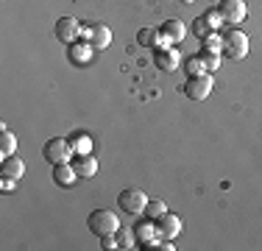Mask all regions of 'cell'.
<instances>
[{"label": "cell", "instance_id": "cell-9", "mask_svg": "<svg viewBox=\"0 0 262 251\" xmlns=\"http://www.w3.org/2000/svg\"><path fill=\"white\" fill-rule=\"evenodd\" d=\"M84 39L90 42V45L95 48V50H106V48L112 45V31L106 28L103 23H95L92 28L84 31Z\"/></svg>", "mask_w": 262, "mask_h": 251}, {"label": "cell", "instance_id": "cell-7", "mask_svg": "<svg viewBox=\"0 0 262 251\" xmlns=\"http://www.w3.org/2000/svg\"><path fill=\"white\" fill-rule=\"evenodd\" d=\"M53 34H56L59 42L70 45V42H78L81 36H84V28H81V23L76 20V17H61V20H56Z\"/></svg>", "mask_w": 262, "mask_h": 251}, {"label": "cell", "instance_id": "cell-16", "mask_svg": "<svg viewBox=\"0 0 262 251\" xmlns=\"http://www.w3.org/2000/svg\"><path fill=\"white\" fill-rule=\"evenodd\" d=\"M137 42H140L142 48H165L167 45V39L162 36V31H157V28H140L137 31Z\"/></svg>", "mask_w": 262, "mask_h": 251}, {"label": "cell", "instance_id": "cell-14", "mask_svg": "<svg viewBox=\"0 0 262 251\" xmlns=\"http://www.w3.org/2000/svg\"><path fill=\"white\" fill-rule=\"evenodd\" d=\"M73 168H76L78 179H92V176L98 173V159H95L92 154H76Z\"/></svg>", "mask_w": 262, "mask_h": 251}, {"label": "cell", "instance_id": "cell-20", "mask_svg": "<svg viewBox=\"0 0 262 251\" xmlns=\"http://www.w3.org/2000/svg\"><path fill=\"white\" fill-rule=\"evenodd\" d=\"M201 53H217V56L223 53V36H217V31L204 39V50H201Z\"/></svg>", "mask_w": 262, "mask_h": 251}, {"label": "cell", "instance_id": "cell-25", "mask_svg": "<svg viewBox=\"0 0 262 251\" xmlns=\"http://www.w3.org/2000/svg\"><path fill=\"white\" fill-rule=\"evenodd\" d=\"M204 17H207V20H209V25H212V28H221V25H226V23H223V17H221V11H217V9H212V11H207V14H204Z\"/></svg>", "mask_w": 262, "mask_h": 251}, {"label": "cell", "instance_id": "cell-11", "mask_svg": "<svg viewBox=\"0 0 262 251\" xmlns=\"http://www.w3.org/2000/svg\"><path fill=\"white\" fill-rule=\"evenodd\" d=\"M154 61H157V67L159 70H165V73H173V70H179V50L176 48H157V53H154Z\"/></svg>", "mask_w": 262, "mask_h": 251}, {"label": "cell", "instance_id": "cell-22", "mask_svg": "<svg viewBox=\"0 0 262 251\" xmlns=\"http://www.w3.org/2000/svg\"><path fill=\"white\" fill-rule=\"evenodd\" d=\"M145 212H148V218H154L157 221L159 215H165L167 212V206H165V201H159V198H154V201H148V206H145Z\"/></svg>", "mask_w": 262, "mask_h": 251}, {"label": "cell", "instance_id": "cell-4", "mask_svg": "<svg viewBox=\"0 0 262 251\" xmlns=\"http://www.w3.org/2000/svg\"><path fill=\"white\" fill-rule=\"evenodd\" d=\"M148 201L151 198H148L142 190H134V187H131V190H123L120 196H117V206H120L123 212H128V215H142L145 206H148Z\"/></svg>", "mask_w": 262, "mask_h": 251}, {"label": "cell", "instance_id": "cell-5", "mask_svg": "<svg viewBox=\"0 0 262 251\" xmlns=\"http://www.w3.org/2000/svg\"><path fill=\"white\" fill-rule=\"evenodd\" d=\"M217 11H221V17L226 25L240 28V23L246 20V14H248V6H246V0H221Z\"/></svg>", "mask_w": 262, "mask_h": 251}, {"label": "cell", "instance_id": "cell-8", "mask_svg": "<svg viewBox=\"0 0 262 251\" xmlns=\"http://www.w3.org/2000/svg\"><path fill=\"white\" fill-rule=\"evenodd\" d=\"M154 229H157V237H165V240H176V235L182 232V218H179V215H170V212H165V215L157 218Z\"/></svg>", "mask_w": 262, "mask_h": 251}, {"label": "cell", "instance_id": "cell-17", "mask_svg": "<svg viewBox=\"0 0 262 251\" xmlns=\"http://www.w3.org/2000/svg\"><path fill=\"white\" fill-rule=\"evenodd\" d=\"M67 140H70V145H73L76 154H92V140L84 134V131H76V134H70Z\"/></svg>", "mask_w": 262, "mask_h": 251}, {"label": "cell", "instance_id": "cell-28", "mask_svg": "<svg viewBox=\"0 0 262 251\" xmlns=\"http://www.w3.org/2000/svg\"><path fill=\"white\" fill-rule=\"evenodd\" d=\"M182 3H192V0H182Z\"/></svg>", "mask_w": 262, "mask_h": 251}, {"label": "cell", "instance_id": "cell-15", "mask_svg": "<svg viewBox=\"0 0 262 251\" xmlns=\"http://www.w3.org/2000/svg\"><path fill=\"white\" fill-rule=\"evenodd\" d=\"M76 179H78V173H76V168H73V162H61V165H53V181H56L59 187L76 184Z\"/></svg>", "mask_w": 262, "mask_h": 251}, {"label": "cell", "instance_id": "cell-26", "mask_svg": "<svg viewBox=\"0 0 262 251\" xmlns=\"http://www.w3.org/2000/svg\"><path fill=\"white\" fill-rule=\"evenodd\" d=\"M101 248H103V251H106V248H109V251H112V248H120V246H117V237H115V235L101 237Z\"/></svg>", "mask_w": 262, "mask_h": 251}, {"label": "cell", "instance_id": "cell-19", "mask_svg": "<svg viewBox=\"0 0 262 251\" xmlns=\"http://www.w3.org/2000/svg\"><path fill=\"white\" fill-rule=\"evenodd\" d=\"M115 237H117V246H120V248L137 246V235H134V229H126V226H120V229L115 232Z\"/></svg>", "mask_w": 262, "mask_h": 251}, {"label": "cell", "instance_id": "cell-3", "mask_svg": "<svg viewBox=\"0 0 262 251\" xmlns=\"http://www.w3.org/2000/svg\"><path fill=\"white\" fill-rule=\"evenodd\" d=\"M223 53L229 56V59L240 61L248 56V36L243 34L240 28H232L226 36H223Z\"/></svg>", "mask_w": 262, "mask_h": 251}, {"label": "cell", "instance_id": "cell-2", "mask_svg": "<svg viewBox=\"0 0 262 251\" xmlns=\"http://www.w3.org/2000/svg\"><path fill=\"white\" fill-rule=\"evenodd\" d=\"M42 156H45L51 165H61V162H70V156H76V151H73L70 140H64V137H53V140L45 142Z\"/></svg>", "mask_w": 262, "mask_h": 251}, {"label": "cell", "instance_id": "cell-23", "mask_svg": "<svg viewBox=\"0 0 262 251\" xmlns=\"http://www.w3.org/2000/svg\"><path fill=\"white\" fill-rule=\"evenodd\" d=\"M201 61H204V70H207L209 75L217 73V67H221V56L217 53H201Z\"/></svg>", "mask_w": 262, "mask_h": 251}, {"label": "cell", "instance_id": "cell-10", "mask_svg": "<svg viewBox=\"0 0 262 251\" xmlns=\"http://www.w3.org/2000/svg\"><path fill=\"white\" fill-rule=\"evenodd\" d=\"M92 48L90 42H70L67 45V59H70V65H76V67H84V65H90L92 61Z\"/></svg>", "mask_w": 262, "mask_h": 251}, {"label": "cell", "instance_id": "cell-12", "mask_svg": "<svg viewBox=\"0 0 262 251\" xmlns=\"http://www.w3.org/2000/svg\"><path fill=\"white\" fill-rule=\"evenodd\" d=\"M162 36L167 39V45H179V42H184V36H187V28H184V23L182 20H165L162 23Z\"/></svg>", "mask_w": 262, "mask_h": 251}, {"label": "cell", "instance_id": "cell-1", "mask_svg": "<svg viewBox=\"0 0 262 251\" xmlns=\"http://www.w3.org/2000/svg\"><path fill=\"white\" fill-rule=\"evenodd\" d=\"M86 226H90L92 235L106 237V235H115L120 229V221H117V215L112 210H92L90 218H86Z\"/></svg>", "mask_w": 262, "mask_h": 251}, {"label": "cell", "instance_id": "cell-24", "mask_svg": "<svg viewBox=\"0 0 262 251\" xmlns=\"http://www.w3.org/2000/svg\"><path fill=\"white\" fill-rule=\"evenodd\" d=\"M187 73H190V75H198V73H207V70H204V61H201V56H192V59L187 61Z\"/></svg>", "mask_w": 262, "mask_h": 251}, {"label": "cell", "instance_id": "cell-13", "mask_svg": "<svg viewBox=\"0 0 262 251\" xmlns=\"http://www.w3.org/2000/svg\"><path fill=\"white\" fill-rule=\"evenodd\" d=\"M0 176H9V179L20 181L23 176H26V162H23L17 154L3 156V165H0Z\"/></svg>", "mask_w": 262, "mask_h": 251}, {"label": "cell", "instance_id": "cell-21", "mask_svg": "<svg viewBox=\"0 0 262 251\" xmlns=\"http://www.w3.org/2000/svg\"><path fill=\"white\" fill-rule=\"evenodd\" d=\"M192 31H195V34L201 36V39H207L209 34H215V28L209 25V20H207V17H198V20L192 23Z\"/></svg>", "mask_w": 262, "mask_h": 251}, {"label": "cell", "instance_id": "cell-27", "mask_svg": "<svg viewBox=\"0 0 262 251\" xmlns=\"http://www.w3.org/2000/svg\"><path fill=\"white\" fill-rule=\"evenodd\" d=\"M14 184H17L14 179H9V176H0V190H6V193H9Z\"/></svg>", "mask_w": 262, "mask_h": 251}, {"label": "cell", "instance_id": "cell-6", "mask_svg": "<svg viewBox=\"0 0 262 251\" xmlns=\"http://www.w3.org/2000/svg\"><path fill=\"white\" fill-rule=\"evenodd\" d=\"M212 92V75L209 73H198V75H190L184 84V95L190 100H207Z\"/></svg>", "mask_w": 262, "mask_h": 251}, {"label": "cell", "instance_id": "cell-18", "mask_svg": "<svg viewBox=\"0 0 262 251\" xmlns=\"http://www.w3.org/2000/svg\"><path fill=\"white\" fill-rule=\"evenodd\" d=\"M11 154H17V137L3 126V134H0V156H11Z\"/></svg>", "mask_w": 262, "mask_h": 251}]
</instances>
